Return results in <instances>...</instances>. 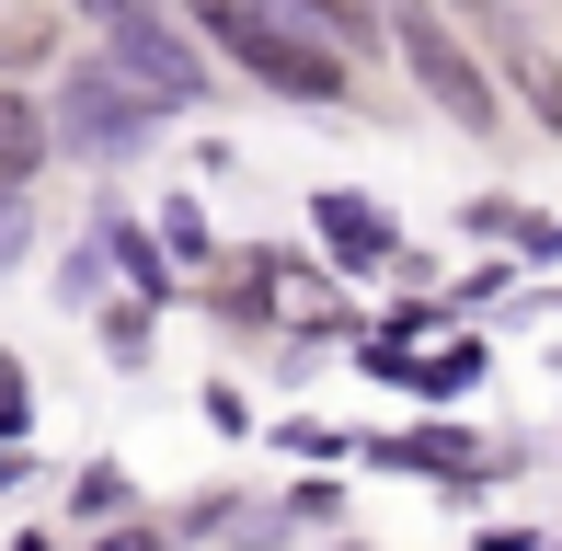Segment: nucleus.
Masks as SVG:
<instances>
[{
  "label": "nucleus",
  "instance_id": "f257e3e1",
  "mask_svg": "<svg viewBox=\"0 0 562 551\" xmlns=\"http://www.w3.org/2000/svg\"><path fill=\"white\" fill-rule=\"evenodd\" d=\"M207 23L229 35V58H241L252 81L299 92V104H334V92H345V58H334V46L288 35V23H276V12H252V0H207Z\"/></svg>",
  "mask_w": 562,
  "mask_h": 551
},
{
  "label": "nucleus",
  "instance_id": "f03ea898",
  "mask_svg": "<svg viewBox=\"0 0 562 551\" xmlns=\"http://www.w3.org/2000/svg\"><path fill=\"white\" fill-rule=\"evenodd\" d=\"M391 23H402V58H414V81H425V92H437V104L459 115V127H471V138H482V127H494V92H482V69H471V58H459V46H448V35H437V23H425V12H414V0H402V12H391Z\"/></svg>",
  "mask_w": 562,
  "mask_h": 551
},
{
  "label": "nucleus",
  "instance_id": "7ed1b4c3",
  "mask_svg": "<svg viewBox=\"0 0 562 551\" xmlns=\"http://www.w3.org/2000/svg\"><path fill=\"white\" fill-rule=\"evenodd\" d=\"M115 69H126V81H138V92H149L161 115L207 92V69H195V46H184V35H161V23H138V12L115 23Z\"/></svg>",
  "mask_w": 562,
  "mask_h": 551
},
{
  "label": "nucleus",
  "instance_id": "20e7f679",
  "mask_svg": "<svg viewBox=\"0 0 562 551\" xmlns=\"http://www.w3.org/2000/svg\"><path fill=\"white\" fill-rule=\"evenodd\" d=\"M138 104H149V92L126 81V69H81V81H69V138H92V149H115L126 127H138Z\"/></svg>",
  "mask_w": 562,
  "mask_h": 551
},
{
  "label": "nucleus",
  "instance_id": "39448f33",
  "mask_svg": "<svg viewBox=\"0 0 562 551\" xmlns=\"http://www.w3.org/2000/svg\"><path fill=\"white\" fill-rule=\"evenodd\" d=\"M35 161H46V115L23 104V92H0V195L35 184Z\"/></svg>",
  "mask_w": 562,
  "mask_h": 551
},
{
  "label": "nucleus",
  "instance_id": "423d86ee",
  "mask_svg": "<svg viewBox=\"0 0 562 551\" xmlns=\"http://www.w3.org/2000/svg\"><path fill=\"white\" fill-rule=\"evenodd\" d=\"M276 12L322 23V35H345V46H368V35H379V0H276Z\"/></svg>",
  "mask_w": 562,
  "mask_h": 551
},
{
  "label": "nucleus",
  "instance_id": "0eeeda50",
  "mask_svg": "<svg viewBox=\"0 0 562 551\" xmlns=\"http://www.w3.org/2000/svg\"><path fill=\"white\" fill-rule=\"evenodd\" d=\"M505 69H517V92L540 104V127H562V69L540 58V46H505Z\"/></svg>",
  "mask_w": 562,
  "mask_h": 551
},
{
  "label": "nucleus",
  "instance_id": "6e6552de",
  "mask_svg": "<svg viewBox=\"0 0 562 551\" xmlns=\"http://www.w3.org/2000/svg\"><path fill=\"white\" fill-rule=\"evenodd\" d=\"M69 12H92V23H126V12H138V0H69Z\"/></svg>",
  "mask_w": 562,
  "mask_h": 551
},
{
  "label": "nucleus",
  "instance_id": "1a4fd4ad",
  "mask_svg": "<svg viewBox=\"0 0 562 551\" xmlns=\"http://www.w3.org/2000/svg\"><path fill=\"white\" fill-rule=\"evenodd\" d=\"M92 551H161V540H149V529H115V540H92Z\"/></svg>",
  "mask_w": 562,
  "mask_h": 551
},
{
  "label": "nucleus",
  "instance_id": "9d476101",
  "mask_svg": "<svg viewBox=\"0 0 562 551\" xmlns=\"http://www.w3.org/2000/svg\"><path fill=\"white\" fill-rule=\"evenodd\" d=\"M471 12H494V0H471Z\"/></svg>",
  "mask_w": 562,
  "mask_h": 551
}]
</instances>
